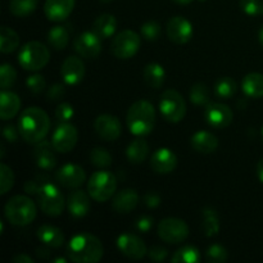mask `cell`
I'll list each match as a JSON object with an SVG mask.
<instances>
[{
    "label": "cell",
    "mask_w": 263,
    "mask_h": 263,
    "mask_svg": "<svg viewBox=\"0 0 263 263\" xmlns=\"http://www.w3.org/2000/svg\"><path fill=\"white\" fill-rule=\"evenodd\" d=\"M18 130L26 143L37 144L44 140L50 130V118L48 113L39 107H30L21 113Z\"/></svg>",
    "instance_id": "1"
},
{
    "label": "cell",
    "mask_w": 263,
    "mask_h": 263,
    "mask_svg": "<svg viewBox=\"0 0 263 263\" xmlns=\"http://www.w3.org/2000/svg\"><path fill=\"white\" fill-rule=\"evenodd\" d=\"M103 253L104 248L102 241L89 233L74 235L66 249L68 259L76 263H97L102 259Z\"/></svg>",
    "instance_id": "2"
},
{
    "label": "cell",
    "mask_w": 263,
    "mask_h": 263,
    "mask_svg": "<svg viewBox=\"0 0 263 263\" xmlns=\"http://www.w3.org/2000/svg\"><path fill=\"white\" fill-rule=\"evenodd\" d=\"M126 123L131 134L145 136L153 131L156 125V109L148 100H136L127 110Z\"/></svg>",
    "instance_id": "3"
},
{
    "label": "cell",
    "mask_w": 263,
    "mask_h": 263,
    "mask_svg": "<svg viewBox=\"0 0 263 263\" xmlns=\"http://www.w3.org/2000/svg\"><path fill=\"white\" fill-rule=\"evenodd\" d=\"M7 220L14 226H27L37 215L35 202L26 195H14L4 207Z\"/></svg>",
    "instance_id": "4"
},
{
    "label": "cell",
    "mask_w": 263,
    "mask_h": 263,
    "mask_svg": "<svg viewBox=\"0 0 263 263\" xmlns=\"http://www.w3.org/2000/svg\"><path fill=\"white\" fill-rule=\"evenodd\" d=\"M49 49L39 41H30L25 44L18 53V63L26 71H40L49 63Z\"/></svg>",
    "instance_id": "5"
},
{
    "label": "cell",
    "mask_w": 263,
    "mask_h": 263,
    "mask_svg": "<svg viewBox=\"0 0 263 263\" xmlns=\"http://www.w3.org/2000/svg\"><path fill=\"white\" fill-rule=\"evenodd\" d=\"M116 189H117V180L115 175L108 171L94 172L87 182L89 195L99 203L107 202L113 198Z\"/></svg>",
    "instance_id": "6"
},
{
    "label": "cell",
    "mask_w": 263,
    "mask_h": 263,
    "mask_svg": "<svg viewBox=\"0 0 263 263\" xmlns=\"http://www.w3.org/2000/svg\"><path fill=\"white\" fill-rule=\"evenodd\" d=\"M37 204L40 210L50 217H58L63 213L64 210V197L61 190L50 182H45L36 194Z\"/></svg>",
    "instance_id": "7"
},
{
    "label": "cell",
    "mask_w": 263,
    "mask_h": 263,
    "mask_svg": "<svg viewBox=\"0 0 263 263\" xmlns=\"http://www.w3.org/2000/svg\"><path fill=\"white\" fill-rule=\"evenodd\" d=\"M159 109L164 120L171 123H177L184 120L186 115V103L179 91L168 89L162 94Z\"/></svg>",
    "instance_id": "8"
},
{
    "label": "cell",
    "mask_w": 263,
    "mask_h": 263,
    "mask_svg": "<svg viewBox=\"0 0 263 263\" xmlns=\"http://www.w3.org/2000/svg\"><path fill=\"white\" fill-rule=\"evenodd\" d=\"M141 37L133 30H123L112 41V53L118 59H130L139 51Z\"/></svg>",
    "instance_id": "9"
},
{
    "label": "cell",
    "mask_w": 263,
    "mask_h": 263,
    "mask_svg": "<svg viewBox=\"0 0 263 263\" xmlns=\"http://www.w3.org/2000/svg\"><path fill=\"white\" fill-rule=\"evenodd\" d=\"M158 236L168 244H180L189 236V226L180 218H164L158 223Z\"/></svg>",
    "instance_id": "10"
},
{
    "label": "cell",
    "mask_w": 263,
    "mask_h": 263,
    "mask_svg": "<svg viewBox=\"0 0 263 263\" xmlns=\"http://www.w3.org/2000/svg\"><path fill=\"white\" fill-rule=\"evenodd\" d=\"M77 140L79 131L68 122H62V125L54 130L51 136V144L58 153H69L76 146Z\"/></svg>",
    "instance_id": "11"
},
{
    "label": "cell",
    "mask_w": 263,
    "mask_h": 263,
    "mask_svg": "<svg viewBox=\"0 0 263 263\" xmlns=\"http://www.w3.org/2000/svg\"><path fill=\"white\" fill-rule=\"evenodd\" d=\"M73 46L80 57L94 59L102 51V37H99L94 31H86L74 39Z\"/></svg>",
    "instance_id": "12"
},
{
    "label": "cell",
    "mask_w": 263,
    "mask_h": 263,
    "mask_svg": "<svg viewBox=\"0 0 263 263\" xmlns=\"http://www.w3.org/2000/svg\"><path fill=\"white\" fill-rule=\"evenodd\" d=\"M204 118L210 126L215 128H225L231 125L234 113L229 105L222 103H208L205 105Z\"/></svg>",
    "instance_id": "13"
},
{
    "label": "cell",
    "mask_w": 263,
    "mask_h": 263,
    "mask_svg": "<svg viewBox=\"0 0 263 263\" xmlns=\"http://www.w3.org/2000/svg\"><path fill=\"white\" fill-rule=\"evenodd\" d=\"M117 247L123 256L130 259H135V261L144 258L145 254L148 253L143 239L131 233L121 234L117 239Z\"/></svg>",
    "instance_id": "14"
},
{
    "label": "cell",
    "mask_w": 263,
    "mask_h": 263,
    "mask_svg": "<svg viewBox=\"0 0 263 263\" xmlns=\"http://www.w3.org/2000/svg\"><path fill=\"white\" fill-rule=\"evenodd\" d=\"M166 31L170 40L174 41L175 44H180V45L189 43L193 37V33H194L192 23L181 15L172 17L167 22Z\"/></svg>",
    "instance_id": "15"
},
{
    "label": "cell",
    "mask_w": 263,
    "mask_h": 263,
    "mask_svg": "<svg viewBox=\"0 0 263 263\" xmlns=\"http://www.w3.org/2000/svg\"><path fill=\"white\" fill-rule=\"evenodd\" d=\"M55 179L59 182V185L67 187V189H77L85 182L86 174H85L82 167L68 163L64 164L57 171Z\"/></svg>",
    "instance_id": "16"
},
{
    "label": "cell",
    "mask_w": 263,
    "mask_h": 263,
    "mask_svg": "<svg viewBox=\"0 0 263 263\" xmlns=\"http://www.w3.org/2000/svg\"><path fill=\"white\" fill-rule=\"evenodd\" d=\"M95 133L105 141H115L120 138L122 125L116 116L100 115L94 122Z\"/></svg>",
    "instance_id": "17"
},
{
    "label": "cell",
    "mask_w": 263,
    "mask_h": 263,
    "mask_svg": "<svg viewBox=\"0 0 263 263\" xmlns=\"http://www.w3.org/2000/svg\"><path fill=\"white\" fill-rule=\"evenodd\" d=\"M61 74L67 85H77L85 76V64L79 57H68L61 67Z\"/></svg>",
    "instance_id": "18"
},
{
    "label": "cell",
    "mask_w": 263,
    "mask_h": 263,
    "mask_svg": "<svg viewBox=\"0 0 263 263\" xmlns=\"http://www.w3.org/2000/svg\"><path fill=\"white\" fill-rule=\"evenodd\" d=\"M55 152L57 151L50 141L45 140V139L39 141L33 149V158H35L39 168L45 170V171L53 170L57 166Z\"/></svg>",
    "instance_id": "19"
},
{
    "label": "cell",
    "mask_w": 263,
    "mask_h": 263,
    "mask_svg": "<svg viewBox=\"0 0 263 263\" xmlns=\"http://www.w3.org/2000/svg\"><path fill=\"white\" fill-rule=\"evenodd\" d=\"M151 166L157 174H170L177 166V157L171 149L159 148L151 158Z\"/></svg>",
    "instance_id": "20"
},
{
    "label": "cell",
    "mask_w": 263,
    "mask_h": 263,
    "mask_svg": "<svg viewBox=\"0 0 263 263\" xmlns=\"http://www.w3.org/2000/svg\"><path fill=\"white\" fill-rule=\"evenodd\" d=\"M74 8V0H46L44 4V12L49 21L61 22L72 13Z\"/></svg>",
    "instance_id": "21"
},
{
    "label": "cell",
    "mask_w": 263,
    "mask_h": 263,
    "mask_svg": "<svg viewBox=\"0 0 263 263\" xmlns=\"http://www.w3.org/2000/svg\"><path fill=\"white\" fill-rule=\"evenodd\" d=\"M90 198L91 197L87 195L84 190L76 189L72 193H69L68 199H67L68 212L76 218L85 217L90 212V208H91Z\"/></svg>",
    "instance_id": "22"
},
{
    "label": "cell",
    "mask_w": 263,
    "mask_h": 263,
    "mask_svg": "<svg viewBox=\"0 0 263 263\" xmlns=\"http://www.w3.org/2000/svg\"><path fill=\"white\" fill-rule=\"evenodd\" d=\"M139 203V195L134 189H123L113 195L112 208L117 213H130Z\"/></svg>",
    "instance_id": "23"
},
{
    "label": "cell",
    "mask_w": 263,
    "mask_h": 263,
    "mask_svg": "<svg viewBox=\"0 0 263 263\" xmlns=\"http://www.w3.org/2000/svg\"><path fill=\"white\" fill-rule=\"evenodd\" d=\"M192 146L194 151L202 154L213 153L218 148V139L210 131H198L192 136Z\"/></svg>",
    "instance_id": "24"
},
{
    "label": "cell",
    "mask_w": 263,
    "mask_h": 263,
    "mask_svg": "<svg viewBox=\"0 0 263 263\" xmlns=\"http://www.w3.org/2000/svg\"><path fill=\"white\" fill-rule=\"evenodd\" d=\"M21 108V99L17 94L8 90H3L0 94V117L8 121L15 117Z\"/></svg>",
    "instance_id": "25"
},
{
    "label": "cell",
    "mask_w": 263,
    "mask_h": 263,
    "mask_svg": "<svg viewBox=\"0 0 263 263\" xmlns=\"http://www.w3.org/2000/svg\"><path fill=\"white\" fill-rule=\"evenodd\" d=\"M37 238L44 246L59 248L64 243V235L61 229L53 225H43L37 229Z\"/></svg>",
    "instance_id": "26"
},
{
    "label": "cell",
    "mask_w": 263,
    "mask_h": 263,
    "mask_svg": "<svg viewBox=\"0 0 263 263\" xmlns=\"http://www.w3.org/2000/svg\"><path fill=\"white\" fill-rule=\"evenodd\" d=\"M243 92L252 99H259L263 98V74L252 72L243 79L241 82Z\"/></svg>",
    "instance_id": "27"
},
{
    "label": "cell",
    "mask_w": 263,
    "mask_h": 263,
    "mask_svg": "<svg viewBox=\"0 0 263 263\" xmlns=\"http://www.w3.org/2000/svg\"><path fill=\"white\" fill-rule=\"evenodd\" d=\"M116 28H117V20L109 13L100 14L92 25V31L102 39L110 37L116 32Z\"/></svg>",
    "instance_id": "28"
},
{
    "label": "cell",
    "mask_w": 263,
    "mask_h": 263,
    "mask_svg": "<svg viewBox=\"0 0 263 263\" xmlns=\"http://www.w3.org/2000/svg\"><path fill=\"white\" fill-rule=\"evenodd\" d=\"M149 154V145L144 139H135L126 149V157L134 164L143 163Z\"/></svg>",
    "instance_id": "29"
},
{
    "label": "cell",
    "mask_w": 263,
    "mask_h": 263,
    "mask_svg": "<svg viewBox=\"0 0 263 263\" xmlns=\"http://www.w3.org/2000/svg\"><path fill=\"white\" fill-rule=\"evenodd\" d=\"M144 81L146 85L153 89H159L164 84L166 80V72L159 63H149L144 68Z\"/></svg>",
    "instance_id": "30"
},
{
    "label": "cell",
    "mask_w": 263,
    "mask_h": 263,
    "mask_svg": "<svg viewBox=\"0 0 263 263\" xmlns=\"http://www.w3.org/2000/svg\"><path fill=\"white\" fill-rule=\"evenodd\" d=\"M48 43L55 50H63L69 43V32L64 26H54L48 32Z\"/></svg>",
    "instance_id": "31"
},
{
    "label": "cell",
    "mask_w": 263,
    "mask_h": 263,
    "mask_svg": "<svg viewBox=\"0 0 263 263\" xmlns=\"http://www.w3.org/2000/svg\"><path fill=\"white\" fill-rule=\"evenodd\" d=\"M20 45V36L12 28L3 26L0 28V50L2 53L8 54L14 51Z\"/></svg>",
    "instance_id": "32"
},
{
    "label": "cell",
    "mask_w": 263,
    "mask_h": 263,
    "mask_svg": "<svg viewBox=\"0 0 263 263\" xmlns=\"http://www.w3.org/2000/svg\"><path fill=\"white\" fill-rule=\"evenodd\" d=\"M238 91V84L233 77H221L215 84V94L220 99H230Z\"/></svg>",
    "instance_id": "33"
},
{
    "label": "cell",
    "mask_w": 263,
    "mask_h": 263,
    "mask_svg": "<svg viewBox=\"0 0 263 263\" xmlns=\"http://www.w3.org/2000/svg\"><path fill=\"white\" fill-rule=\"evenodd\" d=\"M203 231H204L205 236H208V238L216 236L220 231L218 215L212 208H204L203 210Z\"/></svg>",
    "instance_id": "34"
},
{
    "label": "cell",
    "mask_w": 263,
    "mask_h": 263,
    "mask_svg": "<svg viewBox=\"0 0 263 263\" xmlns=\"http://www.w3.org/2000/svg\"><path fill=\"white\" fill-rule=\"evenodd\" d=\"M37 8V0H10L9 12L15 17H27Z\"/></svg>",
    "instance_id": "35"
},
{
    "label": "cell",
    "mask_w": 263,
    "mask_h": 263,
    "mask_svg": "<svg viewBox=\"0 0 263 263\" xmlns=\"http://www.w3.org/2000/svg\"><path fill=\"white\" fill-rule=\"evenodd\" d=\"M171 261L174 263H199L200 252L193 246H185L176 251L172 256Z\"/></svg>",
    "instance_id": "36"
},
{
    "label": "cell",
    "mask_w": 263,
    "mask_h": 263,
    "mask_svg": "<svg viewBox=\"0 0 263 263\" xmlns=\"http://www.w3.org/2000/svg\"><path fill=\"white\" fill-rule=\"evenodd\" d=\"M190 100L195 105H207L210 102V89L205 84L198 82L190 89Z\"/></svg>",
    "instance_id": "37"
},
{
    "label": "cell",
    "mask_w": 263,
    "mask_h": 263,
    "mask_svg": "<svg viewBox=\"0 0 263 263\" xmlns=\"http://www.w3.org/2000/svg\"><path fill=\"white\" fill-rule=\"evenodd\" d=\"M90 161L98 168H107L112 164V156L104 148H95L90 153Z\"/></svg>",
    "instance_id": "38"
},
{
    "label": "cell",
    "mask_w": 263,
    "mask_h": 263,
    "mask_svg": "<svg viewBox=\"0 0 263 263\" xmlns=\"http://www.w3.org/2000/svg\"><path fill=\"white\" fill-rule=\"evenodd\" d=\"M14 185V174L5 163L0 164V194L4 195Z\"/></svg>",
    "instance_id": "39"
},
{
    "label": "cell",
    "mask_w": 263,
    "mask_h": 263,
    "mask_svg": "<svg viewBox=\"0 0 263 263\" xmlns=\"http://www.w3.org/2000/svg\"><path fill=\"white\" fill-rule=\"evenodd\" d=\"M15 80H17V72H15L14 67L10 64H3L0 67V86L3 90H8L14 85Z\"/></svg>",
    "instance_id": "40"
},
{
    "label": "cell",
    "mask_w": 263,
    "mask_h": 263,
    "mask_svg": "<svg viewBox=\"0 0 263 263\" xmlns=\"http://www.w3.org/2000/svg\"><path fill=\"white\" fill-rule=\"evenodd\" d=\"M141 36H143L145 40L148 41H156L158 40L159 36H161L162 27L158 22L156 21H149V22H145L140 28Z\"/></svg>",
    "instance_id": "41"
},
{
    "label": "cell",
    "mask_w": 263,
    "mask_h": 263,
    "mask_svg": "<svg viewBox=\"0 0 263 263\" xmlns=\"http://www.w3.org/2000/svg\"><path fill=\"white\" fill-rule=\"evenodd\" d=\"M207 259L212 263H223L228 261V251L220 244H212L207 251Z\"/></svg>",
    "instance_id": "42"
},
{
    "label": "cell",
    "mask_w": 263,
    "mask_h": 263,
    "mask_svg": "<svg viewBox=\"0 0 263 263\" xmlns=\"http://www.w3.org/2000/svg\"><path fill=\"white\" fill-rule=\"evenodd\" d=\"M26 85H27V89L30 90L32 94H41L44 91V89L46 87L45 79H44L41 74H32L27 79L26 81Z\"/></svg>",
    "instance_id": "43"
},
{
    "label": "cell",
    "mask_w": 263,
    "mask_h": 263,
    "mask_svg": "<svg viewBox=\"0 0 263 263\" xmlns=\"http://www.w3.org/2000/svg\"><path fill=\"white\" fill-rule=\"evenodd\" d=\"M240 8L246 14L253 17L262 13L263 3H261V0H240Z\"/></svg>",
    "instance_id": "44"
},
{
    "label": "cell",
    "mask_w": 263,
    "mask_h": 263,
    "mask_svg": "<svg viewBox=\"0 0 263 263\" xmlns=\"http://www.w3.org/2000/svg\"><path fill=\"white\" fill-rule=\"evenodd\" d=\"M74 115L73 107L69 103H61L55 109V117L57 120L61 122H68Z\"/></svg>",
    "instance_id": "45"
},
{
    "label": "cell",
    "mask_w": 263,
    "mask_h": 263,
    "mask_svg": "<svg viewBox=\"0 0 263 263\" xmlns=\"http://www.w3.org/2000/svg\"><path fill=\"white\" fill-rule=\"evenodd\" d=\"M66 94V89L62 84H54L50 89L46 92V98H48L49 102H58Z\"/></svg>",
    "instance_id": "46"
},
{
    "label": "cell",
    "mask_w": 263,
    "mask_h": 263,
    "mask_svg": "<svg viewBox=\"0 0 263 263\" xmlns=\"http://www.w3.org/2000/svg\"><path fill=\"white\" fill-rule=\"evenodd\" d=\"M167 254H168V251H167V249L162 246L152 247L148 252L149 258L154 262H162L164 258H166Z\"/></svg>",
    "instance_id": "47"
},
{
    "label": "cell",
    "mask_w": 263,
    "mask_h": 263,
    "mask_svg": "<svg viewBox=\"0 0 263 263\" xmlns=\"http://www.w3.org/2000/svg\"><path fill=\"white\" fill-rule=\"evenodd\" d=\"M153 218L151 216H140L138 220L135 221V228L136 230L141 231V233H148L152 228H153Z\"/></svg>",
    "instance_id": "48"
},
{
    "label": "cell",
    "mask_w": 263,
    "mask_h": 263,
    "mask_svg": "<svg viewBox=\"0 0 263 263\" xmlns=\"http://www.w3.org/2000/svg\"><path fill=\"white\" fill-rule=\"evenodd\" d=\"M45 184V182L41 181L40 182V177H36L35 180H30V181H26L25 184V192L27 193V194H37V192L40 190V187L43 186V185Z\"/></svg>",
    "instance_id": "49"
},
{
    "label": "cell",
    "mask_w": 263,
    "mask_h": 263,
    "mask_svg": "<svg viewBox=\"0 0 263 263\" xmlns=\"http://www.w3.org/2000/svg\"><path fill=\"white\" fill-rule=\"evenodd\" d=\"M144 203L146 207L149 208H156L161 204V197L154 192H148L144 195Z\"/></svg>",
    "instance_id": "50"
},
{
    "label": "cell",
    "mask_w": 263,
    "mask_h": 263,
    "mask_svg": "<svg viewBox=\"0 0 263 263\" xmlns=\"http://www.w3.org/2000/svg\"><path fill=\"white\" fill-rule=\"evenodd\" d=\"M3 134H4V138L7 139L8 141H10V143H15V141L18 140V136L21 135L20 130L15 128L13 125L5 126L4 130H3Z\"/></svg>",
    "instance_id": "51"
},
{
    "label": "cell",
    "mask_w": 263,
    "mask_h": 263,
    "mask_svg": "<svg viewBox=\"0 0 263 263\" xmlns=\"http://www.w3.org/2000/svg\"><path fill=\"white\" fill-rule=\"evenodd\" d=\"M13 262L14 263H33V259L31 258L27 254H18L13 258Z\"/></svg>",
    "instance_id": "52"
},
{
    "label": "cell",
    "mask_w": 263,
    "mask_h": 263,
    "mask_svg": "<svg viewBox=\"0 0 263 263\" xmlns=\"http://www.w3.org/2000/svg\"><path fill=\"white\" fill-rule=\"evenodd\" d=\"M36 254H37V257H40V258H44V259L48 258V257L50 256L48 248H37V251H36Z\"/></svg>",
    "instance_id": "53"
},
{
    "label": "cell",
    "mask_w": 263,
    "mask_h": 263,
    "mask_svg": "<svg viewBox=\"0 0 263 263\" xmlns=\"http://www.w3.org/2000/svg\"><path fill=\"white\" fill-rule=\"evenodd\" d=\"M257 176H258L259 181L263 182V158L257 164Z\"/></svg>",
    "instance_id": "54"
},
{
    "label": "cell",
    "mask_w": 263,
    "mask_h": 263,
    "mask_svg": "<svg viewBox=\"0 0 263 263\" xmlns=\"http://www.w3.org/2000/svg\"><path fill=\"white\" fill-rule=\"evenodd\" d=\"M172 2L177 3V4H181V5H187V4H190V3L194 2V0H172Z\"/></svg>",
    "instance_id": "55"
},
{
    "label": "cell",
    "mask_w": 263,
    "mask_h": 263,
    "mask_svg": "<svg viewBox=\"0 0 263 263\" xmlns=\"http://www.w3.org/2000/svg\"><path fill=\"white\" fill-rule=\"evenodd\" d=\"M258 40H259V44H261L262 48H263V26H262L261 30H259V32H258Z\"/></svg>",
    "instance_id": "56"
},
{
    "label": "cell",
    "mask_w": 263,
    "mask_h": 263,
    "mask_svg": "<svg viewBox=\"0 0 263 263\" xmlns=\"http://www.w3.org/2000/svg\"><path fill=\"white\" fill-rule=\"evenodd\" d=\"M54 262L55 263H66L67 262V259H64V258H57V259H54Z\"/></svg>",
    "instance_id": "57"
},
{
    "label": "cell",
    "mask_w": 263,
    "mask_h": 263,
    "mask_svg": "<svg viewBox=\"0 0 263 263\" xmlns=\"http://www.w3.org/2000/svg\"><path fill=\"white\" fill-rule=\"evenodd\" d=\"M100 2H102V3H110L112 0H100Z\"/></svg>",
    "instance_id": "58"
},
{
    "label": "cell",
    "mask_w": 263,
    "mask_h": 263,
    "mask_svg": "<svg viewBox=\"0 0 263 263\" xmlns=\"http://www.w3.org/2000/svg\"><path fill=\"white\" fill-rule=\"evenodd\" d=\"M199 2H204V0H199Z\"/></svg>",
    "instance_id": "59"
},
{
    "label": "cell",
    "mask_w": 263,
    "mask_h": 263,
    "mask_svg": "<svg viewBox=\"0 0 263 263\" xmlns=\"http://www.w3.org/2000/svg\"><path fill=\"white\" fill-rule=\"evenodd\" d=\"M262 138H263V130H262Z\"/></svg>",
    "instance_id": "60"
},
{
    "label": "cell",
    "mask_w": 263,
    "mask_h": 263,
    "mask_svg": "<svg viewBox=\"0 0 263 263\" xmlns=\"http://www.w3.org/2000/svg\"><path fill=\"white\" fill-rule=\"evenodd\" d=\"M262 13H263V9H262Z\"/></svg>",
    "instance_id": "61"
}]
</instances>
